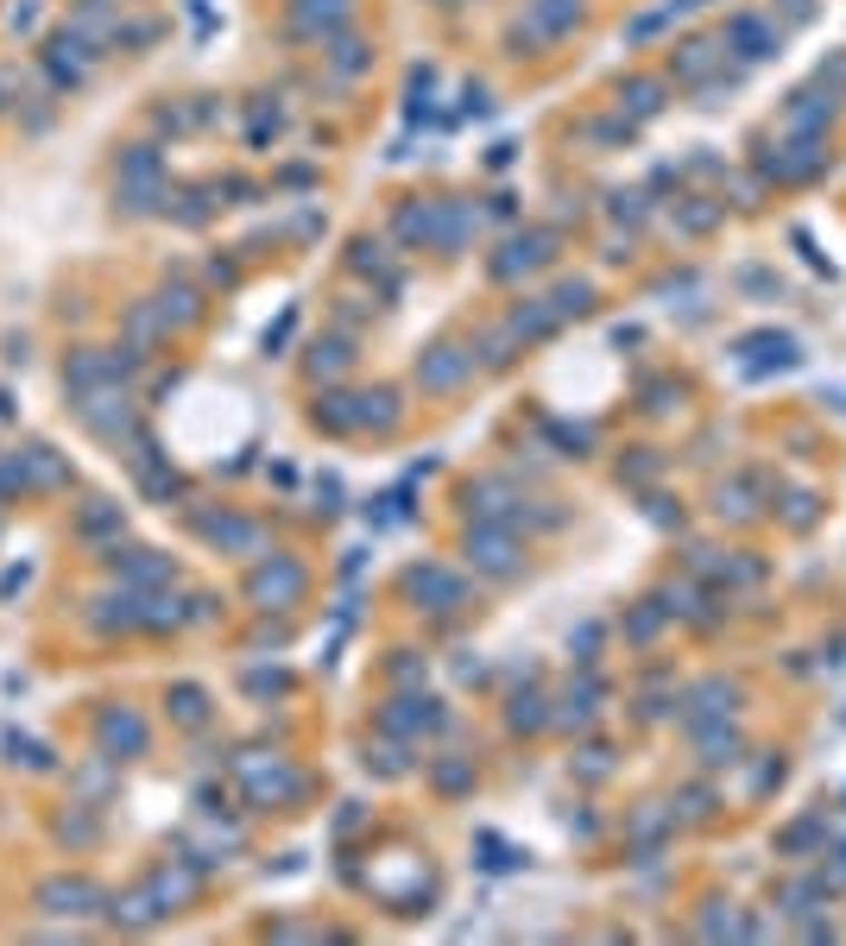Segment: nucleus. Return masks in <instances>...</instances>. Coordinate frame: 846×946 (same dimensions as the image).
<instances>
[{
	"instance_id": "20",
	"label": "nucleus",
	"mask_w": 846,
	"mask_h": 946,
	"mask_svg": "<svg viewBox=\"0 0 846 946\" xmlns=\"http://www.w3.org/2000/svg\"><path fill=\"white\" fill-rule=\"evenodd\" d=\"M714 221H720V209H683V228L689 233H708Z\"/></svg>"
},
{
	"instance_id": "2",
	"label": "nucleus",
	"mask_w": 846,
	"mask_h": 946,
	"mask_svg": "<svg viewBox=\"0 0 846 946\" xmlns=\"http://www.w3.org/2000/svg\"><path fill=\"white\" fill-rule=\"evenodd\" d=\"M468 372H474V353H468V348H455V341H436V348L417 360V379H424L430 391H455L461 379H468Z\"/></svg>"
},
{
	"instance_id": "8",
	"label": "nucleus",
	"mask_w": 846,
	"mask_h": 946,
	"mask_svg": "<svg viewBox=\"0 0 846 946\" xmlns=\"http://www.w3.org/2000/svg\"><path fill=\"white\" fill-rule=\"evenodd\" d=\"M739 353H746V372H784V367H796V341L789 335H746L739 341Z\"/></svg>"
},
{
	"instance_id": "17",
	"label": "nucleus",
	"mask_w": 846,
	"mask_h": 946,
	"mask_svg": "<svg viewBox=\"0 0 846 946\" xmlns=\"http://www.w3.org/2000/svg\"><path fill=\"white\" fill-rule=\"evenodd\" d=\"M588 297H594V290L581 285V278H575V285H563V290H556V297H550L556 322H563V316H581V309H588Z\"/></svg>"
},
{
	"instance_id": "9",
	"label": "nucleus",
	"mask_w": 846,
	"mask_h": 946,
	"mask_svg": "<svg viewBox=\"0 0 846 946\" xmlns=\"http://www.w3.org/2000/svg\"><path fill=\"white\" fill-rule=\"evenodd\" d=\"M695 745H701V764H708V770L739 764V733H733L727 719H701V726H695Z\"/></svg>"
},
{
	"instance_id": "13",
	"label": "nucleus",
	"mask_w": 846,
	"mask_h": 946,
	"mask_svg": "<svg viewBox=\"0 0 846 946\" xmlns=\"http://www.w3.org/2000/svg\"><path fill=\"white\" fill-rule=\"evenodd\" d=\"M822 127H827V101L822 96H808V89L803 96H789V108H784V133L789 139H815Z\"/></svg>"
},
{
	"instance_id": "7",
	"label": "nucleus",
	"mask_w": 846,
	"mask_h": 946,
	"mask_svg": "<svg viewBox=\"0 0 846 946\" xmlns=\"http://www.w3.org/2000/svg\"><path fill=\"white\" fill-rule=\"evenodd\" d=\"M550 233H518V240H506V259H492V271L499 278H518V271H537V266H550Z\"/></svg>"
},
{
	"instance_id": "21",
	"label": "nucleus",
	"mask_w": 846,
	"mask_h": 946,
	"mask_svg": "<svg viewBox=\"0 0 846 946\" xmlns=\"http://www.w3.org/2000/svg\"><path fill=\"white\" fill-rule=\"evenodd\" d=\"M310 367H316V372H335V367H341V348H335V341H329V348H316Z\"/></svg>"
},
{
	"instance_id": "5",
	"label": "nucleus",
	"mask_w": 846,
	"mask_h": 946,
	"mask_svg": "<svg viewBox=\"0 0 846 946\" xmlns=\"http://www.w3.org/2000/svg\"><path fill=\"white\" fill-rule=\"evenodd\" d=\"M714 70H720V44L714 39H689L676 58H669V77L689 82V89H701V82H714Z\"/></svg>"
},
{
	"instance_id": "23",
	"label": "nucleus",
	"mask_w": 846,
	"mask_h": 946,
	"mask_svg": "<svg viewBox=\"0 0 846 946\" xmlns=\"http://www.w3.org/2000/svg\"><path fill=\"white\" fill-rule=\"evenodd\" d=\"M784 13H789L796 26H803V20H815V0H784Z\"/></svg>"
},
{
	"instance_id": "18",
	"label": "nucleus",
	"mask_w": 846,
	"mask_h": 946,
	"mask_svg": "<svg viewBox=\"0 0 846 946\" xmlns=\"http://www.w3.org/2000/svg\"><path fill=\"white\" fill-rule=\"evenodd\" d=\"M171 707H178L183 726H197V719L209 714V707H202V688H178V695H171Z\"/></svg>"
},
{
	"instance_id": "11",
	"label": "nucleus",
	"mask_w": 846,
	"mask_h": 946,
	"mask_svg": "<svg viewBox=\"0 0 846 946\" xmlns=\"http://www.w3.org/2000/svg\"><path fill=\"white\" fill-rule=\"evenodd\" d=\"M405 587H411L417 599H436L430 613H455V606H461V580H449L442 568H411Z\"/></svg>"
},
{
	"instance_id": "4",
	"label": "nucleus",
	"mask_w": 846,
	"mask_h": 946,
	"mask_svg": "<svg viewBox=\"0 0 846 946\" xmlns=\"http://www.w3.org/2000/svg\"><path fill=\"white\" fill-rule=\"evenodd\" d=\"M827 165V152H822V139H789L784 146V158H765V171L770 177H784V183H808V177Z\"/></svg>"
},
{
	"instance_id": "22",
	"label": "nucleus",
	"mask_w": 846,
	"mask_h": 946,
	"mask_svg": "<svg viewBox=\"0 0 846 946\" xmlns=\"http://www.w3.org/2000/svg\"><path fill=\"white\" fill-rule=\"evenodd\" d=\"M436 783H442V789H461V783H468V770H461V764H442V770H436Z\"/></svg>"
},
{
	"instance_id": "6",
	"label": "nucleus",
	"mask_w": 846,
	"mask_h": 946,
	"mask_svg": "<svg viewBox=\"0 0 846 946\" xmlns=\"http://www.w3.org/2000/svg\"><path fill=\"white\" fill-rule=\"evenodd\" d=\"M297 594H303V568H297V561H272V568H259L253 575L259 606H291Z\"/></svg>"
},
{
	"instance_id": "15",
	"label": "nucleus",
	"mask_w": 846,
	"mask_h": 946,
	"mask_svg": "<svg viewBox=\"0 0 846 946\" xmlns=\"http://www.w3.org/2000/svg\"><path fill=\"white\" fill-rule=\"evenodd\" d=\"M727 714H733V688H727V681H701V688H695L689 726H701V719H727Z\"/></svg>"
},
{
	"instance_id": "1",
	"label": "nucleus",
	"mask_w": 846,
	"mask_h": 946,
	"mask_svg": "<svg viewBox=\"0 0 846 946\" xmlns=\"http://www.w3.org/2000/svg\"><path fill=\"white\" fill-rule=\"evenodd\" d=\"M468 561L474 568H487V575H518L525 556H518L512 524H474L468 530Z\"/></svg>"
},
{
	"instance_id": "10",
	"label": "nucleus",
	"mask_w": 846,
	"mask_h": 946,
	"mask_svg": "<svg viewBox=\"0 0 846 946\" xmlns=\"http://www.w3.org/2000/svg\"><path fill=\"white\" fill-rule=\"evenodd\" d=\"M341 20H348V0H297L291 7V26L303 39H329Z\"/></svg>"
},
{
	"instance_id": "24",
	"label": "nucleus",
	"mask_w": 846,
	"mask_h": 946,
	"mask_svg": "<svg viewBox=\"0 0 846 946\" xmlns=\"http://www.w3.org/2000/svg\"><path fill=\"white\" fill-rule=\"evenodd\" d=\"M442 7H468V0H442Z\"/></svg>"
},
{
	"instance_id": "14",
	"label": "nucleus",
	"mask_w": 846,
	"mask_h": 946,
	"mask_svg": "<svg viewBox=\"0 0 846 946\" xmlns=\"http://www.w3.org/2000/svg\"><path fill=\"white\" fill-rule=\"evenodd\" d=\"M631 108V120H650L657 108H664V82H650V77H631L626 89H619V114Z\"/></svg>"
},
{
	"instance_id": "19",
	"label": "nucleus",
	"mask_w": 846,
	"mask_h": 946,
	"mask_svg": "<svg viewBox=\"0 0 846 946\" xmlns=\"http://www.w3.org/2000/svg\"><path fill=\"white\" fill-rule=\"evenodd\" d=\"M613 215H619V221H645V196H638V190H619V196H613Z\"/></svg>"
},
{
	"instance_id": "16",
	"label": "nucleus",
	"mask_w": 846,
	"mask_h": 946,
	"mask_svg": "<svg viewBox=\"0 0 846 946\" xmlns=\"http://www.w3.org/2000/svg\"><path fill=\"white\" fill-rule=\"evenodd\" d=\"M101 738H108V745H127V751H139V745H146V726H139L133 714H108V719H101Z\"/></svg>"
},
{
	"instance_id": "12",
	"label": "nucleus",
	"mask_w": 846,
	"mask_h": 946,
	"mask_svg": "<svg viewBox=\"0 0 846 946\" xmlns=\"http://www.w3.org/2000/svg\"><path fill=\"white\" fill-rule=\"evenodd\" d=\"M581 20V0H531V39H563Z\"/></svg>"
},
{
	"instance_id": "3",
	"label": "nucleus",
	"mask_w": 846,
	"mask_h": 946,
	"mask_svg": "<svg viewBox=\"0 0 846 946\" xmlns=\"http://www.w3.org/2000/svg\"><path fill=\"white\" fill-rule=\"evenodd\" d=\"M727 44L739 51V58H777L784 51V26H770V20H758V13H739V20L727 26Z\"/></svg>"
}]
</instances>
